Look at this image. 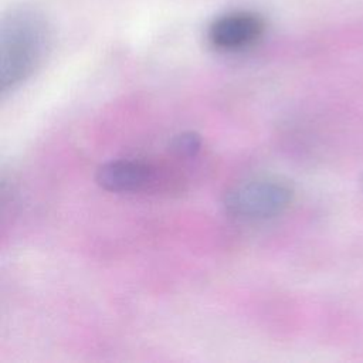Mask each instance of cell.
Listing matches in <instances>:
<instances>
[{"label": "cell", "mask_w": 363, "mask_h": 363, "mask_svg": "<svg viewBox=\"0 0 363 363\" xmlns=\"http://www.w3.org/2000/svg\"><path fill=\"white\" fill-rule=\"evenodd\" d=\"M292 186L281 177H254L233 184L223 197L225 211L244 221L271 220L291 206Z\"/></svg>", "instance_id": "3"}, {"label": "cell", "mask_w": 363, "mask_h": 363, "mask_svg": "<svg viewBox=\"0 0 363 363\" xmlns=\"http://www.w3.org/2000/svg\"><path fill=\"white\" fill-rule=\"evenodd\" d=\"M95 180L111 193L179 194L186 187L183 173L163 162L145 159H115L96 169Z\"/></svg>", "instance_id": "2"}, {"label": "cell", "mask_w": 363, "mask_h": 363, "mask_svg": "<svg viewBox=\"0 0 363 363\" xmlns=\"http://www.w3.org/2000/svg\"><path fill=\"white\" fill-rule=\"evenodd\" d=\"M267 28L261 14L252 10H231L217 16L207 28L210 47L221 52H238L254 47Z\"/></svg>", "instance_id": "4"}, {"label": "cell", "mask_w": 363, "mask_h": 363, "mask_svg": "<svg viewBox=\"0 0 363 363\" xmlns=\"http://www.w3.org/2000/svg\"><path fill=\"white\" fill-rule=\"evenodd\" d=\"M170 149L179 157H194L201 149V138L196 132H182L173 138Z\"/></svg>", "instance_id": "5"}, {"label": "cell", "mask_w": 363, "mask_h": 363, "mask_svg": "<svg viewBox=\"0 0 363 363\" xmlns=\"http://www.w3.org/2000/svg\"><path fill=\"white\" fill-rule=\"evenodd\" d=\"M51 44L45 17L35 9H10L0 27V91L6 96L20 88L43 65Z\"/></svg>", "instance_id": "1"}, {"label": "cell", "mask_w": 363, "mask_h": 363, "mask_svg": "<svg viewBox=\"0 0 363 363\" xmlns=\"http://www.w3.org/2000/svg\"><path fill=\"white\" fill-rule=\"evenodd\" d=\"M360 186H362V189H363V174H362V177H360Z\"/></svg>", "instance_id": "6"}]
</instances>
